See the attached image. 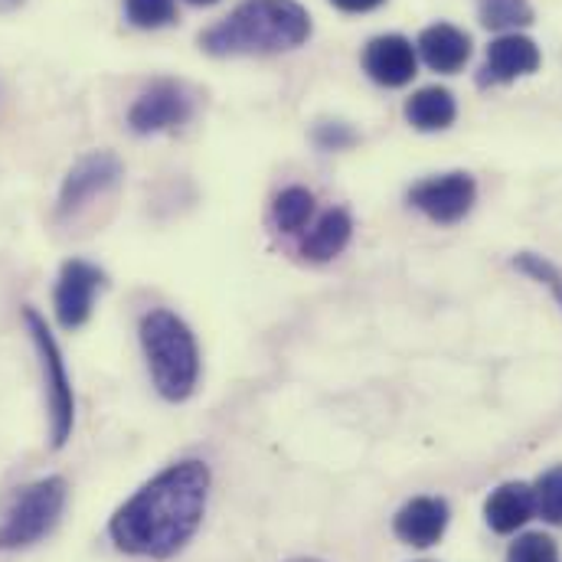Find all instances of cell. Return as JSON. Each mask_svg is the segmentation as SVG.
<instances>
[{
	"label": "cell",
	"mask_w": 562,
	"mask_h": 562,
	"mask_svg": "<svg viewBox=\"0 0 562 562\" xmlns=\"http://www.w3.org/2000/svg\"><path fill=\"white\" fill-rule=\"evenodd\" d=\"M533 501H537V514L553 524L562 527V464L560 468H550L537 484H533Z\"/></svg>",
	"instance_id": "19"
},
{
	"label": "cell",
	"mask_w": 562,
	"mask_h": 562,
	"mask_svg": "<svg viewBox=\"0 0 562 562\" xmlns=\"http://www.w3.org/2000/svg\"><path fill=\"white\" fill-rule=\"evenodd\" d=\"M311 36V16L294 0H249L200 36L210 56H269L301 46Z\"/></svg>",
	"instance_id": "2"
},
{
	"label": "cell",
	"mask_w": 562,
	"mask_h": 562,
	"mask_svg": "<svg viewBox=\"0 0 562 562\" xmlns=\"http://www.w3.org/2000/svg\"><path fill=\"white\" fill-rule=\"evenodd\" d=\"M311 216H314V196L304 187L281 190L279 196H276V203H272V220H276V226H279L281 233H288V236L304 233Z\"/></svg>",
	"instance_id": "17"
},
{
	"label": "cell",
	"mask_w": 562,
	"mask_h": 562,
	"mask_svg": "<svg viewBox=\"0 0 562 562\" xmlns=\"http://www.w3.org/2000/svg\"><path fill=\"white\" fill-rule=\"evenodd\" d=\"M190 3H196V7H210V3H216V0H190Z\"/></svg>",
	"instance_id": "26"
},
{
	"label": "cell",
	"mask_w": 562,
	"mask_h": 562,
	"mask_svg": "<svg viewBox=\"0 0 562 562\" xmlns=\"http://www.w3.org/2000/svg\"><path fill=\"white\" fill-rule=\"evenodd\" d=\"M507 562H560V547L547 533H524L510 547Z\"/></svg>",
	"instance_id": "21"
},
{
	"label": "cell",
	"mask_w": 562,
	"mask_h": 562,
	"mask_svg": "<svg viewBox=\"0 0 562 562\" xmlns=\"http://www.w3.org/2000/svg\"><path fill=\"white\" fill-rule=\"evenodd\" d=\"M66 494L63 477H40L20 487L0 520V550H26L49 537L66 510Z\"/></svg>",
	"instance_id": "4"
},
{
	"label": "cell",
	"mask_w": 562,
	"mask_h": 562,
	"mask_svg": "<svg viewBox=\"0 0 562 562\" xmlns=\"http://www.w3.org/2000/svg\"><path fill=\"white\" fill-rule=\"evenodd\" d=\"M474 196H477L474 177L461 173V170L441 173V177H428V180H422V183H416L409 190V203L419 213H425L428 220L445 223V226L464 220L471 203H474Z\"/></svg>",
	"instance_id": "8"
},
{
	"label": "cell",
	"mask_w": 562,
	"mask_h": 562,
	"mask_svg": "<svg viewBox=\"0 0 562 562\" xmlns=\"http://www.w3.org/2000/svg\"><path fill=\"white\" fill-rule=\"evenodd\" d=\"M481 23L487 30H517L533 23V7L527 0H481Z\"/></svg>",
	"instance_id": "18"
},
{
	"label": "cell",
	"mask_w": 562,
	"mask_h": 562,
	"mask_svg": "<svg viewBox=\"0 0 562 562\" xmlns=\"http://www.w3.org/2000/svg\"><path fill=\"white\" fill-rule=\"evenodd\" d=\"M210 494V468L203 461H177L150 477L125 501L112 524V543L128 557L170 560L200 530Z\"/></svg>",
	"instance_id": "1"
},
{
	"label": "cell",
	"mask_w": 562,
	"mask_h": 562,
	"mask_svg": "<svg viewBox=\"0 0 562 562\" xmlns=\"http://www.w3.org/2000/svg\"><path fill=\"white\" fill-rule=\"evenodd\" d=\"M190 112H193V102H190L187 89L170 79H160V82L147 86L135 99V105L128 112V125L135 135H157V132L183 125L190 119Z\"/></svg>",
	"instance_id": "9"
},
{
	"label": "cell",
	"mask_w": 562,
	"mask_h": 562,
	"mask_svg": "<svg viewBox=\"0 0 562 562\" xmlns=\"http://www.w3.org/2000/svg\"><path fill=\"white\" fill-rule=\"evenodd\" d=\"M314 140L324 147V150H340L347 144H353V132H347L344 125H321L314 132Z\"/></svg>",
	"instance_id": "23"
},
{
	"label": "cell",
	"mask_w": 562,
	"mask_h": 562,
	"mask_svg": "<svg viewBox=\"0 0 562 562\" xmlns=\"http://www.w3.org/2000/svg\"><path fill=\"white\" fill-rule=\"evenodd\" d=\"M419 56L425 59L428 69L435 72H458L468 56H471V36L451 23H435L428 30H422L419 36Z\"/></svg>",
	"instance_id": "13"
},
{
	"label": "cell",
	"mask_w": 562,
	"mask_h": 562,
	"mask_svg": "<svg viewBox=\"0 0 562 562\" xmlns=\"http://www.w3.org/2000/svg\"><path fill=\"white\" fill-rule=\"evenodd\" d=\"M514 266H517L520 272H527L530 279L543 281V284L557 294V301L562 304V272L553 266V262H547L543 256H533V252H520V256L514 259Z\"/></svg>",
	"instance_id": "22"
},
{
	"label": "cell",
	"mask_w": 562,
	"mask_h": 562,
	"mask_svg": "<svg viewBox=\"0 0 562 562\" xmlns=\"http://www.w3.org/2000/svg\"><path fill=\"white\" fill-rule=\"evenodd\" d=\"M458 115L454 95L441 86H428L419 89L409 102H406V119L416 132H445Z\"/></svg>",
	"instance_id": "16"
},
{
	"label": "cell",
	"mask_w": 562,
	"mask_h": 562,
	"mask_svg": "<svg viewBox=\"0 0 562 562\" xmlns=\"http://www.w3.org/2000/svg\"><path fill=\"white\" fill-rule=\"evenodd\" d=\"M125 16L140 30H160L177 20V0H125Z\"/></svg>",
	"instance_id": "20"
},
{
	"label": "cell",
	"mask_w": 562,
	"mask_h": 562,
	"mask_svg": "<svg viewBox=\"0 0 562 562\" xmlns=\"http://www.w3.org/2000/svg\"><path fill=\"white\" fill-rule=\"evenodd\" d=\"M140 347L154 390L167 403H183L200 380V350L190 327L167 307H154L140 317Z\"/></svg>",
	"instance_id": "3"
},
{
	"label": "cell",
	"mask_w": 562,
	"mask_h": 562,
	"mask_svg": "<svg viewBox=\"0 0 562 562\" xmlns=\"http://www.w3.org/2000/svg\"><path fill=\"white\" fill-rule=\"evenodd\" d=\"M445 527H448V504L441 497H416L393 520L396 537L419 550L435 547L445 537Z\"/></svg>",
	"instance_id": "12"
},
{
	"label": "cell",
	"mask_w": 562,
	"mask_h": 562,
	"mask_svg": "<svg viewBox=\"0 0 562 562\" xmlns=\"http://www.w3.org/2000/svg\"><path fill=\"white\" fill-rule=\"evenodd\" d=\"M533 514H537L533 487L524 484V481L501 484V487L487 497V504H484V517H487V524H491L494 533H514V530H520Z\"/></svg>",
	"instance_id": "14"
},
{
	"label": "cell",
	"mask_w": 562,
	"mask_h": 562,
	"mask_svg": "<svg viewBox=\"0 0 562 562\" xmlns=\"http://www.w3.org/2000/svg\"><path fill=\"white\" fill-rule=\"evenodd\" d=\"M291 562H321V560H291Z\"/></svg>",
	"instance_id": "27"
},
{
	"label": "cell",
	"mask_w": 562,
	"mask_h": 562,
	"mask_svg": "<svg viewBox=\"0 0 562 562\" xmlns=\"http://www.w3.org/2000/svg\"><path fill=\"white\" fill-rule=\"evenodd\" d=\"M363 69L373 82H380L386 89H400V86H409L416 79L419 56L406 36L386 33V36L370 40V46L363 53Z\"/></svg>",
	"instance_id": "10"
},
{
	"label": "cell",
	"mask_w": 562,
	"mask_h": 562,
	"mask_svg": "<svg viewBox=\"0 0 562 562\" xmlns=\"http://www.w3.org/2000/svg\"><path fill=\"white\" fill-rule=\"evenodd\" d=\"M125 167L119 160V154L112 150H89L86 157H79L66 180H63V190H59V206L56 213L59 216H72L79 213L82 206H89L95 196L109 193L119 180H122Z\"/></svg>",
	"instance_id": "6"
},
{
	"label": "cell",
	"mask_w": 562,
	"mask_h": 562,
	"mask_svg": "<svg viewBox=\"0 0 562 562\" xmlns=\"http://www.w3.org/2000/svg\"><path fill=\"white\" fill-rule=\"evenodd\" d=\"M540 69V49L530 36L520 33H504L487 46V63L481 82H514L520 76H530Z\"/></svg>",
	"instance_id": "11"
},
{
	"label": "cell",
	"mask_w": 562,
	"mask_h": 562,
	"mask_svg": "<svg viewBox=\"0 0 562 562\" xmlns=\"http://www.w3.org/2000/svg\"><path fill=\"white\" fill-rule=\"evenodd\" d=\"M23 0H0V13H10V10H16Z\"/></svg>",
	"instance_id": "25"
},
{
	"label": "cell",
	"mask_w": 562,
	"mask_h": 562,
	"mask_svg": "<svg viewBox=\"0 0 562 562\" xmlns=\"http://www.w3.org/2000/svg\"><path fill=\"white\" fill-rule=\"evenodd\" d=\"M105 288V272L86 259H72L63 266L59 281H56V294H53V307H56V321L66 330H79L95 307V294Z\"/></svg>",
	"instance_id": "7"
},
{
	"label": "cell",
	"mask_w": 562,
	"mask_h": 562,
	"mask_svg": "<svg viewBox=\"0 0 562 562\" xmlns=\"http://www.w3.org/2000/svg\"><path fill=\"white\" fill-rule=\"evenodd\" d=\"M350 233H353V220L347 210L334 206L327 210L301 239V256L311 259V262H330L334 256H340L350 243Z\"/></svg>",
	"instance_id": "15"
},
{
	"label": "cell",
	"mask_w": 562,
	"mask_h": 562,
	"mask_svg": "<svg viewBox=\"0 0 562 562\" xmlns=\"http://www.w3.org/2000/svg\"><path fill=\"white\" fill-rule=\"evenodd\" d=\"M30 340L36 347L40 357V370H43V386H46V406H49V438L53 448H63L72 435V422H76V396H72V380L63 360V350L53 337V330L46 327L43 314L36 307L23 311Z\"/></svg>",
	"instance_id": "5"
},
{
	"label": "cell",
	"mask_w": 562,
	"mask_h": 562,
	"mask_svg": "<svg viewBox=\"0 0 562 562\" xmlns=\"http://www.w3.org/2000/svg\"><path fill=\"white\" fill-rule=\"evenodd\" d=\"M330 3L344 13H367V10H376L383 0H330Z\"/></svg>",
	"instance_id": "24"
}]
</instances>
